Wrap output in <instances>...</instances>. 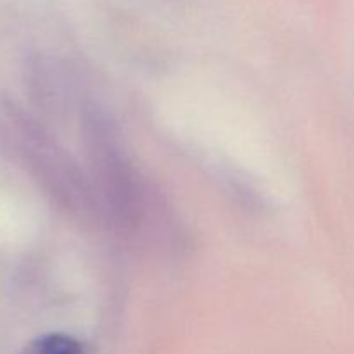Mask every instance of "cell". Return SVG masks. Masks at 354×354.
Wrapping results in <instances>:
<instances>
[{
  "instance_id": "6da1fadb",
  "label": "cell",
  "mask_w": 354,
  "mask_h": 354,
  "mask_svg": "<svg viewBox=\"0 0 354 354\" xmlns=\"http://www.w3.org/2000/svg\"><path fill=\"white\" fill-rule=\"evenodd\" d=\"M19 354H86V349L68 334H47L31 341Z\"/></svg>"
}]
</instances>
